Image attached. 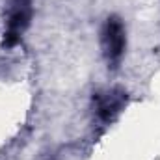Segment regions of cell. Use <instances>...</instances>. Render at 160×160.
<instances>
[{"label":"cell","mask_w":160,"mask_h":160,"mask_svg":"<svg viewBox=\"0 0 160 160\" xmlns=\"http://www.w3.org/2000/svg\"><path fill=\"white\" fill-rule=\"evenodd\" d=\"M102 54L108 62V67H118L121 56L125 52V26L119 17H108L104 28H102Z\"/></svg>","instance_id":"cell-1"},{"label":"cell","mask_w":160,"mask_h":160,"mask_svg":"<svg viewBox=\"0 0 160 160\" xmlns=\"http://www.w3.org/2000/svg\"><path fill=\"white\" fill-rule=\"evenodd\" d=\"M32 19V6L30 0H15L9 19H8V28L4 32V47H13L21 39V34L26 30V26L30 24Z\"/></svg>","instance_id":"cell-2"},{"label":"cell","mask_w":160,"mask_h":160,"mask_svg":"<svg viewBox=\"0 0 160 160\" xmlns=\"http://www.w3.org/2000/svg\"><path fill=\"white\" fill-rule=\"evenodd\" d=\"M95 99H97V116H99V119L108 123V121L114 119L119 114V110L125 106L127 93L121 91V89H112L108 93L97 95Z\"/></svg>","instance_id":"cell-3"}]
</instances>
